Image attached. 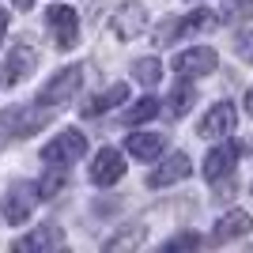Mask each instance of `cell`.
Instances as JSON below:
<instances>
[{
	"label": "cell",
	"mask_w": 253,
	"mask_h": 253,
	"mask_svg": "<svg viewBox=\"0 0 253 253\" xmlns=\"http://www.w3.org/2000/svg\"><path fill=\"white\" fill-rule=\"evenodd\" d=\"M34 68H38V49H34L31 42H15L11 53L4 57V84H8V87L23 84Z\"/></svg>",
	"instance_id": "cell-4"
},
{
	"label": "cell",
	"mask_w": 253,
	"mask_h": 253,
	"mask_svg": "<svg viewBox=\"0 0 253 253\" xmlns=\"http://www.w3.org/2000/svg\"><path fill=\"white\" fill-rule=\"evenodd\" d=\"M193 246H201V234H197V231H185V234H178V238H170L167 250H193Z\"/></svg>",
	"instance_id": "cell-21"
},
{
	"label": "cell",
	"mask_w": 253,
	"mask_h": 253,
	"mask_svg": "<svg viewBox=\"0 0 253 253\" xmlns=\"http://www.w3.org/2000/svg\"><path fill=\"white\" fill-rule=\"evenodd\" d=\"M253 231V219L246 215V211H227L215 227H211V242L219 246V242H231V238H242V234Z\"/></svg>",
	"instance_id": "cell-14"
},
{
	"label": "cell",
	"mask_w": 253,
	"mask_h": 253,
	"mask_svg": "<svg viewBox=\"0 0 253 253\" xmlns=\"http://www.w3.org/2000/svg\"><path fill=\"white\" fill-rule=\"evenodd\" d=\"M125 98H128V87H125V84H114L106 95H95V98H91V102L84 106V114H87V117H98V114H106V110H114L117 102H125Z\"/></svg>",
	"instance_id": "cell-16"
},
{
	"label": "cell",
	"mask_w": 253,
	"mask_h": 253,
	"mask_svg": "<svg viewBox=\"0 0 253 253\" xmlns=\"http://www.w3.org/2000/svg\"><path fill=\"white\" fill-rule=\"evenodd\" d=\"M193 102H197V91H193L189 84H178L174 91H170V106H167V110H170L174 117H181V114H185V110H189Z\"/></svg>",
	"instance_id": "cell-19"
},
{
	"label": "cell",
	"mask_w": 253,
	"mask_h": 253,
	"mask_svg": "<svg viewBox=\"0 0 253 253\" xmlns=\"http://www.w3.org/2000/svg\"><path fill=\"white\" fill-rule=\"evenodd\" d=\"M64 246V231L57 227V223H45V227H38V231H31L27 238H19L15 242V250H61Z\"/></svg>",
	"instance_id": "cell-15"
},
{
	"label": "cell",
	"mask_w": 253,
	"mask_h": 253,
	"mask_svg": "<svg viewBox=\"0 0 253 253\" xmlns=\"http://www.w3.org/2000/svg\"><path fill=\"white\" fill-rule=\"evenodd\" d=\"M215 64H219V53H215V49H208V45H193V49L178 53L174 68L189 80V76H211V72H215Z\"/></svg>",
	"instance_id": "cell-7"
},
{
	"label": "cell",
	"mask_w": 253,
	"mask_h": 253,
	"mask_svg": "<svg viewBox=\"0 0 253 253\" xmlns=\"http://www.w3.org/2000/svg\"><path fill=\"white\" fill-rule=\"evenodd\" d=\"M234 121H238L234 106L231 102H215L201 121V136L204 140H219V136H227V132H234Z\"/></svg>",
	"instance_id": "cell-9"
},
{
	"label": "cell",
	"mask_w": 253,
	"mask_h": 253,
	"mask_svg": "<svg viewBox=\"0 0 253 253\" xmlns=\"http://www.w3.org/2000/svg\"><path fill=\"white\" fill-rule=\"evenodd\" d=\"M250 151H253V136H250Z\"/></svg>",
	"instance_id": "cell-24"
},
{
	"label": "cell",
	"mask_w": 253,
	"mask_h": 253,
	"mask_svg": "<svg viewBox=\"0 0 253 253\" xmlns=\"http://www.w3.org/2000/svg\"><path fill=\"white\" fill-rule=\"evenodd\" d=\"M132 76H136L144 87H155L159 80H163V64L155 61V57H144V61H136L132 64Z\"/></svg>",
	"instance_id": "cell-18"
},
{
	"label": "cell",
	"mask_w": 253,
	"mask_h": 253,
	"mask_svg": "<svg viewBox=\"0 0 253 253\" xmlns=\"http://www.w3.org/2000/svg\"><path fill=\"white\" fill-rule=\"evenodd\" d=\"M38 197H42V189L34 185V181H15L8 189V197H4V204H0V211H4V219L15 227V223H27L31 219L34 204H38Z\"/></svg>",
	"instance_id": "cell-1"
},
{
	"label": "cell",
	"mask_w": 253,
	"mask_h": 253,
	"mask_svg": "<svg viewBox=\"0 0 253 253\" xmlns=\"http://www.w3.org/2000/svg\"><path fill=\"white\" fill-rule=\"evenodd\" d=\"M125 148L132 159H140V163H151V159L163 155V148H167V136L163 132H128Z\"/></svg>",
	"instance_id": "cell-12"
},
{
	"label": "cell",
	"mask_w": 253,
	"mask_h": 253,
	"mask_svg": "<svg viewBox=\"0 0 253 253\" xmlns=\"http://www.w3.org/2000/svg\"><path fill=\"white\" fill-rule=\"evenodd\" d=\"M211 27H215V15H211L208 8H201V11H189L185 19H170V23H163V27H159V34H155V42H159V45H167V42H174L178 34L211 31Z\"/></svg>",
	"instance_id": "cell-6"
},
{
	"label": "cell",
	"mask_w": 253,
	"mask_h": 253,
	"mask_svg": "<svg viewBox=\"0 0 253 253\" xmlns=\"http://www.w3.org/2000/svg\"><path fill=\"white\" fill-rule=\"evenodd\" d=\"M45 27H49L57 49H72L76 38H80V19H76V11L64 8V4H53V8L45 11Z\"/></svg>",
	"instance_id": "cell-3"
},
{
	"label": "cell",
	"mask_w": 253,
	"mask_h": 253,
	"mask_svg": "<svg viewBox=\"0 0 253 253\" xmlns=\"http://www.w3.org/2000/svg\"><path fill=\"white\" fill-rule=\"evenodd\" d=\"M159 110H163V106H159V98H151V95H148V98H140L136 106H128L125 121H128V125H144V121H151Z\"/></svg>",
	"instance_id": "cell-17"
},
{
	"label": "cell",
	"mask_w": 253,
	"mask_h": 253,
	"mask_svg": "<svg viewBox=\"0 0 253 253\" xmlns=\"http://www.w3.org/2000/svg\"><path fill=\"white\" fill-rule=\"evenodd\" d=\"M110 27H114V34L121 38V42H132V38L148 27V11L140 8V4H125V8L114 15V23H110Z\"/></svg>",
	"instance_id": "cell-11"
},
{
	"label": "cell",
	"mask_w": 253,
	"mask_h": 253,
	"mask_svg": "<svg viewBox=\"0 0 253 253\" xmlns=\"http://www.w3.org/2000/svg\"><path fill=\"white\" fill-rule=\"evenodd\" d=\"M189 170H193L189 155H181V151H178V155H170V159H167V163H163L159 170H151V174H148V185H151V189L174 185V181H181L185 174H189Z\"/></svg>",
	"instance_id": "cell-13"
},
{
	"label": "cell",
	"mask_w": 253,
	"mask_h": 253,
	"mask_svg": "<svg viewBox=\"0 0 253 253\" xmlns=\"http://www.w3.org/2000/svg\"><path fill=\"white\" fill-rule=\"evenodd\" d=\"M4 34H8V11L0 8V42H4Z\"/></svg>",
	"instance_id": "cell-22"
},
{
	"label": "cell",
	"mask_w": 253,
	"mask_h": 253,
	"mask_svg": "<svg viewBox=\"0 0 253 253\" xmlns=\"http://www.w3.org/2000/svg\"><path fill=\"white\" fill-rule=\"evenodd\" d=\"M234 163H238V144H234V140H223L219 148H211L208 159H204V178L208 181H223L234 170Z\"/></svg>",
	"instance_id": "cell-8"
},
{
	"label": "cell",
	"mask_w": 253,
	"mask_h": 253,
	"mask_svg": "<svg viewBox=\"0 0 253 253\" xmlns=\"http://www.w3.org/2000/svg\"><path fill=\"white\" fill-rule=\"evenodd\" d=\"M121 174H125L121 151L117 148H102L95 155V163H91V181H95V185H114V181H121Z\"/></svg>",
	"instance_id": "cell-10"
},
{
	"label": "cell",
	"mask_w": 253,
	"mask_h": 253,
	"mask_svg": "<svg viewBox=\"0 0 253 253\" xmlns=\"http://www.w3.org/2000/svg\"><path fill=\"white\" fill-rule=\"evenodd\" d=\"M84 151H87V136L80 128H68V132H61L57 140H49L42 148V163L45 167H68V163H76Z\"/></svg>",
	"instance_id": "cell-2"
},
{
	"label": "cell",
	"mask_w": 253,
	"mask_h": 253,
	"mask_svg": "<svg viewBox=\"0 0 253 253\" xmlns=\"http://www.w3.org/2000/svg\"><path fill=\"white\" fill-rule=\"evenodd\" d=\"M223 11H227V19H246V15L253 11V0H227Z\"/></svg>",
	"instance_id": "cell-20"
},
{
	"label": "cell",
	"mask_w": 253,
	"mask_h": 253,
	"mask_svg": "<svg viewBox=\"0 0 253 253\" xmlns=\"http://www.w3.org/2000/svg\"><path fill=\"white\" fill-rule=\"evenodd\" d=\"M80 84H84V68H61V72H57V76L49 80V84L42 87L38 102H45V106L72 102V95L80 91Z\"/></svg>",
	"instance_id": "cell-5"
},
{
	"label": "cell",
	"mask_w": 253,
	"mask_h": 253,
	"mask_svg": "<svg viewBox=\"0 0 253 253\" xmlns=\"http://www.w3.org/2000/svg\"><path fill=\"white\" fill-rule=\"evenodd\" d=\"M11 4H15L19 11H31V8H34V0H11Z\"/></svg>",
	"instance_id": "cell-23"
}]
</instances>
